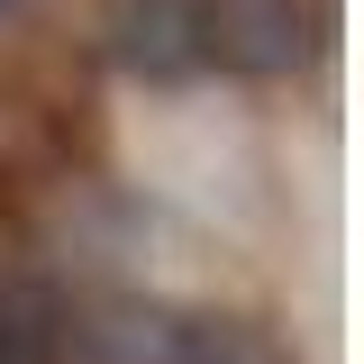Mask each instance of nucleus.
<instances>
[{
	"instance_id": "4",
	"label": "nucleus",
	"mask_w": 364,
	"mask_h": 364,
	"mask_svg": "<svg viewBox=\"0 0 364 364\" xmlns=\"http://www.w3.org/2000/svg\"><path fill=\"white\" fill-rule=\"evenodd\" d=\"M0 364H64V282L0 273Z\"/></svg>"
},
{
	"instance_id": "3",
	"label": "nucleus",
	"mask_w": 364,
	"mask_h": 364,
	"mask_svg": "<svg viewBox=\"0 0 364 364\" xmlns=\"http://www.w3.org/2000/svg\"><path fill=\"white\" fill-rule=\"evenodd\" d=\"M164 364H291V346L255 310H173Z\"/></svg>"
},
{
	"instance_id": "2",
	"label": "nucleus",
	"mask_w": 364,
	"mask_h": 364,
	"mask_svg": "<svg viewBox=\"0 0 364 364\" xmlns=\"http://www.w3.org/2000/svg\"><path fill=\"white\" fill-rule=\"evenodd\" d=\"M100 55L146 91H182L210 73L200 0H100Z\"/></svg>"
},
{
	"instance_id": "5",
	"label": "nucleus",
	"mask_w": 364,
	"mask_h": 364,
	"mask_svg": "<svg viewBox=\"0 0 364 364\" xmlns=\"http://www.w3.org/2000/svg\"><path fill=\"white\" fill-rule=\"evenodd\" d=\"M9 9H18V0H0V18H9Z\"/></svg>"
},
{
	"instance_id": "1",
	"label": "nucleus",
	"mask_w": 364,
	"mask_h": 364,
	"mask_svg": "<svg viewBox=\"0 0 364 364\" xmlns=\"http://www.w3.org/2000/svg\"><path fill=\"white\" fill-rule=\"evenodd\" d=\"M210 73L237 82H291L328 46V0H200Z\"/></svg>"
}]
</instances>
